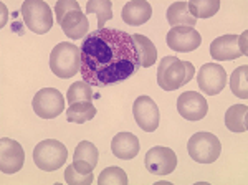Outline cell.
Here are the masks:
<instances>
[{
  "label": "cell",
  "mask_w": 248,
  "mask_h": 185,
  "mask_svg": "<svg viewBox=\"0 0 248 185\" xmlns=\"http://www.w3.org/2000/svg\"><path fill=\"white\" fill-rule=\"evenodd\" d=\"M247 79H248V65L238 66L237 70L230 75V90L232 92H235V96L240 99L248 98Z\"/></svg>",
  "instance_id": "d4e9b609"
},
{
  "label": "cell",
  "mask_w": 248,
  "mask_h": 185,
  "mask_svg": "<svg viewBox=\"0 0 248 185\" xmlns=\"http://www.w3.org/2000/svg\"><path fill=\"white\" fill-rule=\"evenodd\" d=\"M94 116H96V108L93 106V103H90V101L73 103V104H70L66 109L68 123L85 124L86 121L93 119Z\"/></svg>",
  "instance_id": "7402d4cb"
},
{
  "label": "cell",
  "mask_w": 248,
  "mask_h": 185,
  "mask_svg": "<svg viewBox=\"0 0 248 185\" xmlns=\"http://www.w3.org/2000/svg\"><path fill=\"white\" fill-rule=\"evenodd\" d=\"M65 180H66V184H70V185H91L94 180V175H93V172H90V174H81V172H78L77 169L73 167V164H71V166H68L65 169Z\"/></svg>",
  "instance_id": "83f0119b"
},
{
  "label": "cell",
  "mask_w": 248,
  "mask_h": 185,
  "mask_svg": "<svg viewBox=\"0 0 248 185\" xmlns=\"http://www.w3.org/2000/svg\"><path fill=\"white\" fill-rule=\"evenodd\" d=\"M131 37H133L136 51H138L139 56V65H141V68H151L155 63V60H157V48L144 35L134 33Z\"/></svg>",
  "instance_id": "d6986e66"
},
{
  "label": "cell",
  "mask_w": 248,
  "mask_h": 185,
  "mask_svg": "<svg viewBox=\"0 0 248 185\" xmlns=\"http://www.w3.org/2000/svg\"><path fill=\"white\" fill-rule=\"evenodd\" d=\"M68 159V151L60 140L45 139L33 149V162L40 170H58Z\"/></svg>",
  "instance_id": "5b68a950"
},
{
  "label": "cell",
  "mask_w": 248,
  "mask_h": 185,
  "mask_svg": "<svg viewBox=\"0 0 248 185\" xmlns=\"http://www.w3.org/2000/svg\"><path fill=\"white\" fill-rule=\"evenodd\" d=\"M177 111L187 121H201L205 118L209 104L201 92L186 91L181 92V96L177 98Z\"/></svg>",
  "instance_id": "5bb4252c"
},
{
  "label": "cell",
  "mask_w": 248,
  "mask_h": 185,
  "mask_svg": "<svg viewBox=\"0 0 248 185\" xmlns=\"http://www.w3.org/2000/svg\"><path fill=\"white\" fill-rule=\"evenodd\" d=\"M25 162V152L17 140L3 138L0 140V172L17 174Z\"/></svg>",
  "instance_id": "4fadbf2b"
},
{
  "label": "cell",
  "mask_w": 248,
  "mask_h": 185,
  "mask_svg": "<svg viewBox=\"0 0 248 185\" xmlns=\"http://www.w3.org/2000/svg\"><path fill=\"white\" fill-rule=\"evenodd\" d=\"M190 159H194L199 164H212L218 159L222 152V144L218 138L212 132H195L189 139L187 144Z\"/></svg>",
  "instance_id": "52a82bcc"
},
{
  "label": "cell",
  "mask_w": 248,
  "mask_h": 185,
  "mask_svg": "<svg viewBox=\"0 0 248 185\" xmlns=\"http://www.w3.org/2000/svg\"><path fill=\"white\" fill-rule=\"evenodd\" d=\"M151 15H153V7H151L149 2H146V0H131L123 7L121 18L127 25L138 27L146 23L151 18Z\"/></svg>",
  "instance_id": "ac0fdd59"
},
{
  "label": "cell",
  "mask_w": 248,
  "mask_h": 185,
  "mask_svg": "<svg viewBox=\"0 0 248 185\" xmlns=\"http://www.w3.org/2000/svg\"><path fill=\"white\" fill-rule=\"evenodd\" d=\"M99 152L98 147L90 140H81L75 149L73 154V167L81 174H90L98 166Z\"/></svg>",
  "instance_id": "9a60e30c"
},
{
  "label": "cell",
  "mask_w": 248,
  "mask_h": 185,
  "mask_svg": "<svg viewBox=\"0 0 248 185\" xmlns=\"http://www.w3.org/2000/svg\"><path fill=\"white\" fill-rule=\"evenodd\" d=\"M98 185H127V175L121 167H106L98 177Z\"/></svg>",
  "instance_id": "4316f807"
},
{
  "label": "cell",
  "mask_w": 248,
  "mask_h": 185,
  "mask_svg": "<svg viewBox=\"0 0 248 185\" xmlns=\"http://www.w3.org/2000/svg\"><path fill=\"white\" fill-rule=\"evenodd\" d=\"M134 121L144 132H154L161 123V112L157 104L149 96H139L133 106Z\"/></svg>",
  "instance_id": "30bf717a"
},
{
  "label": "cell",
  "mask_w": 248,
  "mask_h": 185,
  "mask_svg": "<svg viewBox=\"0 0 248 185\" xmlns=\"http://www.w3.org/2000/svg\"><path fill=\"white\" fill-rule=\"evenodd\" d=\"M50 68L55 76L68 79L81 70V48L75 43H58L50 53Z\"/></svg>",
  "instance_id": "277c9868"
},
{
  "label": "cell",
  "mask_w": 248,
  "mask_h": 185,
  "mask_svg": "<svg viewBox=\"0 0 248 185\" xmlns=\"http://www.w3.org/2000/svg\"><path fill=\"white\" fill-rule=\"evenodd\" d=\"M227 71L217 63H205L197 73V83L202 92L209 96H215L223 91L227 86Z\"/></svg>",
  "instance_id": "8fae6325"
},
{
  "label": "cell",
  "mask_w": 248,
  "mask_h": 185,
  "mask_svg": "<svg viewBox=\"0 0 248 185\" xmlns=\"http://www.w3.org/2000/svg\"><path fill=\"white\" fill-rule=\"evenodd\" d=\"M144 164H146V169L151 174L169 175L175 170V167H177V155H175V152L169 147L155 146L147 151Z\"/></svg>",
  "instance_id": "9c48e42d"
},
{
  "label": "cell",
  "mask_w": 248,
  "mask_h": 185,
  "mask_svg": "<svg viewBox=\"0 0 248 185\" xmlns=\"http://www.w3.org/2000/svg\"><path fill=\"white\" fill-rule=\"evenodd\" d=\"M58 25L62 27L63 33L71 40L85 38L90 28L86 15L81 12V7L77 0H58L55 5Z\"/></svg>",
  "instance_id": "3957f363"
},
{
  "label": "cell",
  "mask_w": 248,
  "mask_h": 185,
  "mask_svg": "<svg viewBox=\"0 0 248 185\" xmlns=\"http://www.w3.org/2000/svg\"><path fill=\"white\" fill-rule=\"evenodd\" d=\"M167 46L177 53H190L202 43V37L194 27H172L167 33Z\"/></svg>",
  "instance_id": "7c38bea8"
},
{
  "label": "cell",
  "mask_w": 248,
  "mask_h": 185,
  "mask_svg": "<svg viewBox=\"0 0 248 185\" xmlns=\"http://www.w3.org/2000/svg\"><path fill=\"white\" fill-rule=\"evenodd\" d=\"M210 55L217 62H229V60L243 56L238 48V37L237 35H223V37L215 38L210 43Z\"/></svg>",
  "instance_id": "2e32d148"
},
{
  "label": "cell",
  "mask_w": 248,
  "mask_h": 185,
  "mask_svg": "<svg viewBox=\"0 0 248 185\" xmlns=\"http://www.w3.org/2000/svg\"><path fill=\"white\" fill-rule=\"evenodd\" d=\"M225 126L230 132H247L248 129V106L233 104L225 112Z\"/></svg>",
  "instance_id": "ffe728a7"
},
{
  "label": "cell",
  "mask_w": 248,
  "mask_h": 185,
  "mask_svg": "<svg viewBox=\"0 0 248 185\" xmlns=\"http://www.w3.org/2000/svg\"><path fill=\"white\" fill-rule=\"evenodd\" d=\"M195 66L177 56H164L157 68V84L164 91H175L194 78Z\"/></svg>",
  "instance_id": "7a4b0ae2"
},
{
  "label": "cell",
  "mask_w": 248,
  "mask_h": 185,
  "mask_svg": "<svg viewBox=\"0 0 248 185\" xmlns=\"http://www.w3.org/2000/svg\"><path fill=\"white\" fill-rule=\"evenodd\" d=\"M96 98V94L91 90V84H88L86 81H77L70 86V90L66 92V101L68 104L73 103H81V101H93Z\"/></svg>",
  "instance_id": "484cf974"
},
{
  "label": "cell",
  "mask_w": 248,
  "mask_h": 185,
  "mask_svg": "<svg viewBox=\"0 0 248 185\" xmlns=\"http://www.w3.org/2000/svg\"><path fill=\"white\" fill-rule=\"evenodd\" d=\"M139 139L131 132H118L111 140V151L118 159L131 160L139 152Z\"/></svg>",
  "instance_id": "e0dca14e"
},
{
  "label": "cell",
  "mask_w": 248,
  "mask_h": 185,
  "mask_svg": "<svg viewBox=\"0 0 248 185\" xmlns=\"http://www.w3.org/2000/svg\"><path fill=\"white\" fill-rule=\"evenodd\" d=\"M86 14H96L98 28H105V23L113 18V5L109 0H90L86 3Z\"/></svg>",
  "instance_id": "cb8c5ba5"
},
{
  "label": "cell",
  "mask_w": 248,
  "mask_h": 185,
  "mask_svg": "<svg viewBox=\"0 0 248 185\" xmlns=\"http://www.w3.org/2000/svg\"><path fill=\"white\" fill-rule=\"evenodd\" d=\"M220 9L218 0H190L189 2V10L192 17L197 18H210Z\"/></svg>",
  "instance_id": "603a6c76"
},
{
  "label": "cell",
  "mask_w": 248,
  "mask_h": 185,
  "mask_svg": "<svg viewBox=\"0 0 248 185\" xmlns=\"http://www.w3.org/2000/svg\"><path fill=\"white\" fill-rule=\"evenodd\" d=\"M167 22L172 27H195L197 20L192 17L189 2H175L167 9Z\"/></svg>",
  "instance_id": "44dd1931"
},
{
  "label": "cell",
  "mask_w": 248,
  "mask_h": 185,
  "mask_svg": "<svg viewBox=\"0 0 248 185\" xmlns=\"http://www.w3.org/2000/svg\"><path fill=\"white\" fill-rule=\"evenodd\" d=\"M139 56L133 37L116 28H98L88 33L81 45L83 79L91 86L105 88L131 78L138 70Z\"/></svg>",
  "instance_id": "6da1fadb"
},
{
  "label": "cell",
  "mask_w": 248,
  "mask_h": 185,
  "mask_svg": "<svg viewBox=\"0 0 248 185\" xmlns=\"http://www.w3.org/2000/svg\"><path fill=\"white\" fill-rule=\"evenodd\" d=\"M22 17L27 28L37 35H45L53 27V12L42 0H25L22 5Z\"/></svg>",
  "instance_id": "8992f818"
},
{
  "label": "cell",
  "mask_w": 248,
  "mask_h": 185,
  "mask_svg": "<svg viewBox=\"0 0 248 185\" xmlns=\"http://www.w3.org/2000/svg\"><path fill=\"white\" fill-rule=\"evenodd\" d=\"M31 106L42 119H55L65 109V98L55 88H43L33 96Z\"/></svg>",
  "instance_id": "ba28073f"
}]
</instances>
